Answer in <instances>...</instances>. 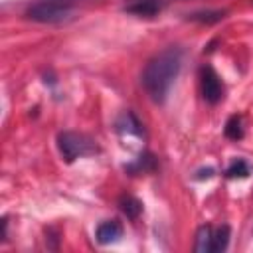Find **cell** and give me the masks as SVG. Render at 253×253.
Returning <instances> with one entry per match:
<instances>
[{
	"mask_svg": "<svg viewBox=\"0 0 253 253\" xmlns=\"http://www.w3.org/2000/svg\"><path fill=\"white\" fill-rule=\"evenodd\" d=\"M229 241V227L223 225L217 231H213V243H211V251H223L227 247Z\"/></svg>",
	"mask_w": 253,
	"mask_h": 253,
	"instance_id": "10",
	"label": "cell"
},
{
	"mask_svg": "<svg viewBox=\"0 0 253 253\" xmlns=\"http://www.w3.org/2000/svg\"><path fill=\"white\" fill-rule=\"evenodd\" d=\"M119 208H121V211H123L128 219H136V217L140 215V211H142V204H140V200H136L134 196H123V198L119 200Z\"/></svg>",
	"mask_w": 253,
	"mask_h": 253,
	"instance_id": "7",
	"label": "cell"
},
{
	"mask_svg": "<svg viewBox=\"0 0 253 253\" xmlns=\"http://www.w3.org/2000/svg\"><path fill=\"white\" fill-rule=\"evenodd\" d=\"M249 172H251V166H249L245 160H235V162L229 164V168H227L225 174H227L229 178H245Z\"/></svg>",
	"mask_w": 253,
	"mask_h": 253,
	"instance_id": "11",
	"label": "cell"
},
{
	"mask_svg": "<svg viewBox=\"0 0 253 253\" xmlns=\"http://www.w3.org/2000/svg\"><path fill=\"white\" fill-rule=\"evenodd\" d=\"M57 146H59L61 156L67 162H73L75 158L89 156V154L97 152V144L89 136L79 134V132H61L57 136Z\"/></svg>",
	"mask_w": 253,
	"mask_h": 253,
	"instance_id": "3",
	"label": "cell"
},
{
	"mask_svg": "<svg viewBox=\"0 0 253 253\" xmlns=\"http://www.w3.org/2000/svg\"><path fill=\"white\" fill-rule=\"evenodd\" d=\"M200 89H202V97L206 103L215 105L223 99V83L219 79V75L215 73L213 67L204 65L200 71Z\"/></svg>",
	"mask_w": 253,
	"mask_h": 253,
	"instance_id": "4",
	"label": "cell"
},
{
	"mask_svg": "<svg viewBox=\"0 0 253 253\" xmlns=\"http://www.w3.org/2000/svg\"><path fill=\"white\" fill-rule=\"evenodd\" d=\"M158 10H160V4H156L152 0H142V2H136L126 8V12L134 14V16H154Z\"/></svg>",
	"mask_w": 253,
	"mask_h": 253,
	"instance_id": "8",
	"label": "cell"
},
{
	"mask_svg": "<svg viewBox=\"0 0 253 253\" xmlns=\"http://www.w3.org/2000/svg\"><path fill=\"white\" fill-rule=\"evenodd\" d=\"M211 243H213V229L210 225H202L196 233V245L194 249L198 253H210L211 251Z\"/></svg>",
	"mask_w": 253,
	"mask_h": 253,
	"instance_id": "6",
	"label": "cell"
},
{
	"mask_svg": "<svg viewBox=\"0 0 253 253\" xmlns=\"http://www.w3.org/2000/svg\"><path fill=\"white\" fill-rule=\"evenodd\" d=\"M97 241L99 243H103V245H107V243H113V241H117L121 235H123V225L117 221V219H109V221H103V223H99V227H97Z\"/></svg>",
	"mask_w": 253,
	"mask_h": 253,
	"instance_id": "5",
	"label": "cell"
},
{
	"mask_svg": "<svg viewBox=\"0 0 253 253\" xmlns=\"http://www.w3.org/2000/svg\"><path fill=\"white\" fill-rule=\"evenodd\" d=\"M182 67V51L180 47H166L158 55H154L144 71H142V85L148 97L154 103H164L178 73Z\"/></svg>",
	"mask_w": 253,
	"mask_h": 253,
	"instance_id": "1",
	"label": "cell"
},
{
	"mask_svg": "<svg viewBox=\"0 0 253 253\" xmlns=\"http://www.w3.org/2000/svg\"><path fill=\"white\" fill-rule=\"evenodd\" d=\"M223 18V12L221 10H208V12H196L190 16V20H196V22H206V24H211V22H219Z\"/></svg>",
	"mask_w": 253,
	"mask_h": 253,
	"instance_id": "12",
	"label": "cell"
},
{
	"mask_svg": "<svg viewBox=\"0 0 253 253\" xmlns=\"http://www.w3.org/2000/svg\"><path fill=\"white\" fill-rule=\"evenodd\" d=\"M73 8L63 0H42L26 10V16L32 22H40V24H59L69 20Z\"/></svg>",
	"mask_w": 253,
	"mask_h": 253,
	"instance_id": "2",
	"label": "cell"
},
{
	"mask_svg": "<svg viewBox=\"0 0 253 253\" xmlns=\"http://www.w3.org/2000/svg\"><path fill=\"white\" fill-rule=\"evenodd\" d=\"M225 136L231 140H239L243 136V128H241V119L237 115L229 117L225 123Z\"/></svg>",
	"mask_w": 253,
	"mask_h": 253,
	"instance_id": "9",
	"label": "cell"
}]
</instances>
